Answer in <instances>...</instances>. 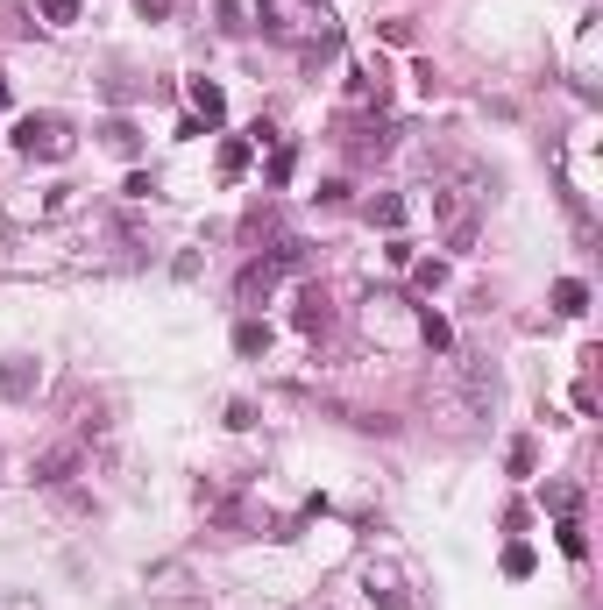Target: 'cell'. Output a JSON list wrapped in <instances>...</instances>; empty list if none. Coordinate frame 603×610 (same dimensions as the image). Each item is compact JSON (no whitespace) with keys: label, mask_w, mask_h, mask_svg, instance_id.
Instances as JSON below:
<instances>
[{"label":"cell","mask_w":603,"mask_h":610,"mask_svg":"<svg viewBox=\"0 0 603 610\" xmlns=\"http://www.w3.org/2000/svg\"><path fill=\"white\" fill-rule=\"evenodd\" d=\"M15 149L22 157H71V128L57 114H22L15 121Z\"/></svg>","instance_id":"obj_1"},{"label":"cell","mask_w":603,"mask_h":610,"mask_svg":"<svg viewBox=\"0 0 603 610\" xmlns=\"http://www.w3.org/2000/svg\"><path fill=\"white\" fill-rule=\"evenodd\" d=\"M433 220L447 227V249H476V199L469 192H455V185H447V192H433Z\"/></svg>","instance_id":"obj_2"},{"label":"cell","mask_w":603,"mask_h":610,"mask_svg":"<svg viewBox=\"0 0 603 610\" xmlns=\"http://www.w3.org/2000/svg\"><path fill=\"white\" fill-rule=\"evenodd\" d=\"M36 384H43V369H36L29 355H15V362H0V398H15V405H29V398H36Z\"/></svg>","instance_id":"obj_3"},{"label":"cell","mask_w":603,"mask_h":610,"mask_svg":"<svg viewBox=\"0 0 603 610\" xmlns=\"http://www.w3.org/2000/svg\"><path fill=\"white\" fill-rule=\"evenodd\" d=\"M554 313H568V320L589 313V284H582V277H561V284H554Z\"/></svg>","instance_id":"obj_4"},{"label":"cell","mask_w":603,"mask_h":610,"mask_svg":"<svg viewBox=\"0 0 603 610\" xmlns=\"http://www.w3.org/2000/svg\"><path fill=\"white\" fill-rule=\"evenodd\" d=\"M71 469H79V447H50L43 462H36V483H64Z\"/></svg>","instance_id":"obj_5"},{"label":"cell","mask_w":603,"mask_h":610,"mask_svg":"<svg viewBox=\"0 0 603 610\" xmlns=\"http://www.w3.org/2000/svg\"><path fill=\"white\" fill-rule=\"evenodd\" d=\"M100 142L114 149V157H142V135H135V121H107V128H100Z\"/></svg>","instance_id":"obj_6"},{"label":"cell","mask_w":603,"mask_h":610,"mask_svg":"<svg viewBox=\"0 0 603 610\" xmlns=\"http://www.w3.org/2000/svg\"><path fill=\"white\" fill-rule=\"evenodd\" d=\"M270 291H277V263H249V270H242V298L256 305V298H270Z\"/></svg>","instance_id":"obj_7"},{"label":"cell","mask_w":603,"mask_h":610,"mask_svg":"<svg viewBox=\"0 0 603 610\" xmlns=\"http://www.w3.org/2000/svg\"><path fill=\"white\" fill-rule=\"evenodd\" d=\"M369 220L384 227V235H398V227H405V199H398V192H384V199H369Z\"/></svg>","instance_id":"obj_8"},{"label":"cell","mask_w":603,"mask_h":610,"mask_svg":"<svg viewBox=\"0 0 603 610\" xmlns=\"http://www.w3.org/2000/svg\"><path fill=\"white\" fill-rule=\"evenodd\" d=\"M192 107H199L206 121H220V114H228V93H220L213 79H192Z\"/></svg>","instance_id":"obj_9"},{"label":"cell","mask_w":603,"mask_h":610,"mask_svg":"<svg viewBox=\"0 0 603 610\" xmlns=\"http://www.w3.org/2000/svg\"><path fill=\"white\" fill-rule=\"evenodd\" d=\"M554 532H561V554H568V561H582V554H589V540H582V518H575V511H561V525H554Z\"/></svg>","instance_id":"obj_10"},{"label":"cell","mask_w":603,"mask_h":610,"mask_svg":"<svg viewBox=\"0 0 603 610\" xmlns=\"http://www.w3.org/2000/svg\"><path fill=\"white\" fill-rule=\"evenodd\" d=\"M242 171H249V142L228 135V142H220V178H242Z\"/></svg>","instance_id":"obj_11"},{"label":"cell","mask_w":603,"mask_h":610,"mask_svg":"<svg viewBox=\"0 0 603 610\" xmlns=\"http://www.w3.org/2000/svg\"><path fill=\"white\" fill-rule=\"evenodd\" d=\"M291 320L306 327V334H320V327H327V298H320V291H306V298H298V313H291Z\"/></svg>","instance_id":"obj_12"},{"label":"cell","mask_w":603,"mask_h":610,"mask_svg":"<svg viewBox=\"0 0 603 610\" xmlns=\"http://www.w3.org/2000/svg\"><path fill=\"white\" fill-rule=\"evenodd\" d=\"M263 348H270V327L263 320H242L235 327V355H263Z\"/></svg>","instance_id":"obj_13"},{"label":"cell","mask_w":603,"mask_h":610,"mask_svg":"<svg viewBox=\"0 0 603 610\" xmlns=\"http://www.w3.org/2000/svg\"><path fill=\"white\" fill-rule=\"evenodd\" d=\"M533 568H540V561H533V547H525V540H511V547H504V575H518V582H525Z\"/></svg>","instance_id":"obj_14"},{"label":"cell","mask_w":603,"mask_h":610,"mask_svg":"<svg viewBox=\"0 0 603 610\" xmlns=\"http://www.w3.org/2000/svg\"><path fill=\"white\" fill-rule=\"evenodd\" d=\"M36 15H43L50 29H64V22H79V0H36Z\"/></svg>","instance_id":"obj_15"},{"label":"cell","mask_w":603,"mask_h":610,"mask_svg":"<svg viewBox=\"0 0 603 610\" xmlns=\"http://www.w3.org/2000/svg\"><path fill=\"white\" fill-rule=\"evenodd\" d=\"M369 596H376V603H384V610H412V603H405V596H398V589H391L384 575H369Z\"/></svg>","instance_id":"obj_16"},{"label":"cell","mask_w":603,"mask_h":610,"mask_svg":"<svg viewBox=\"0 0 603 610\" xmlns=\"http://www.w3.org/2000/svg\"><path fill=\"white\" fill-rule=\"evenodd\" d=\"M533 462H540L533 440H511V476H533Z\"/></svg>","instance_id":"obj_17"},{"label":"cell","mask_w":603,"mask_h":610,"mask_svg":"<svg viewBox=\"0 0 603 610\" xmlns=\"http://www.w3.org/2000/svg\"><path fill=\"white\" fill-rule=\"evenodd\" d=\"M419 334H426L433 348H447V341H455V334H447V320H440V313H426V320H419Z\"/></svg>","instance_id":"obj_18"},{"label":"cell","mask_w":603,"mask_h":610,"mask_svg":"<svg viewBox=\"0 0 603 610\" xmlns=\"http://www.w3.org/2000/svg\"><path fill=\"white\" fill-rule=\"evenodd\" d=\"M291 164H298V149H291V142H284V149H277V157H270V178H277V185H284V178H291Z\"/></svg>","instance_id":"obj_19"},{"label":"cell","mask_w":603,"mask_h":610,"mask_svg":"<svg viewBox=\"0 0 603 610\" xmlns=\"http://www.w3.org/2000/svg\"><path fill=\"white\" fill-rule=\"evenodd\" d=\"M135 15H142V22H164V15H171V0H135Z\"/></svg>","instance_id":"obj_20"},{"label":"cell","mask_w":603,"mask_h":610,"mask_svg":"<svg viewBox=\"0 0 603 610\" xmlns=\"http://www.w3.org/2000/svg\"><path fill=\"white\" fill-rule=\"evenodd\" d=\"M0 107H8V79H0Z\"/></svg>","instance_id":"obj_21"}]
</instances>
